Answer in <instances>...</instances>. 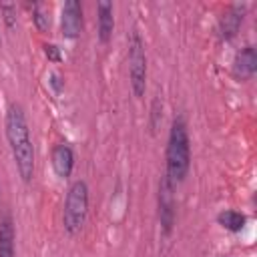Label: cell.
<instances>
[{
	"instance_id": "8992f818",
	"label": "cell",
	"mask_w": 257,
	"mask_h": 257,
	"mask_svg": "<svg viewBox=\"0 0 257 257\" xmlns=\"http://www.w3.org/2000/svg\"><path fill=\"white\" fill-rule=\"evenodd\" d=\"M60 30L62 36L74 40L82 32V6L76 0H66L60 12Z\"/></svg>"
},
{
	"instance_id": "5b68a950",
	"label": "cell",
	"mask_w": 257,
	"mask_h": 257,
	"mask_svg": "<svg viewBox=\"0 0 257 257\" xmlns=\"http://www.w3.org/2000/svg\"><path fill=\"white\" fill-rule=\"evenodd\" d=\"M157 207H159L161 231H163V235H171L173 225H175V185L167 175H163L159 181Z\"/></svg>"
},
{
	"instance_id": "7a4b0ae2",
	"label": "cell",
	"mask_w": 257,
	"mask_h": 257,
	"mask_svg": "<svg viewBox=\"0 0 257 257\" xmlns=\"http://www.w3.org/2000/svg\"><path fill=\"white\" fill-rule=\"evenodd\" d=\"M165 161H167L165 175L173 181V185L183 183L191 169V141H189V131L183 116H177L171 122Z\"/></svg>"
},
{
	"instance_id": "5bb4252c",
	"label": "cell",
	"mask_w": 257,
	"mask_h": 257,
	"mask_svg": "<svg viewBox=\"0 0 257 257\" xmlns=\"http://www.w3.org/2000/svg\"><path fill=\"white\" fill-rule=\"evenodd\" d=\"M0 10H2V18H4V22H6V26L8 28H12L14 24H16V18H14V12H16V8L12 6V4H0Z\"/></svg>"
},
{
	"instance_id": "277c9868",
	"label": "cell",
	"mask_w": 257,
	"mask_h": 257,
	"mask_svg": "<svg viewBox=\"0 0 257 257\" xmlns=\"http://www.w3.org/2000/svg\"><path fill=\"white\" fill-rule=\"evenodd\" d=\"M128 80L137 98L145 96L147 90V50L145 40L137 28L128 34Z\"/></svg>"
},
{
	"instance_id": "2e32d148",
	"label": "cell",
	"mask_w": 257,
	"mask_h": 257,
	"mask_svg": "<svg viewBox=\"0 0 257 257\" xmlns=\"http://www.w3.org/2000/svg\"><path fill=\"white\" fill-rule=\"evenodd\" d=\"M50 84H52L54 92H60L62 86H64V80H62V76H60L58 72H52V74H50Z\"/></svg>"
},
{
	"instance_id": "30bf717a",
	"label": "cell",
	"mask_w": 257,
	"mask_h": 257,
	"mask_svg": "<svg viewBox=\"0 0 257 257\" xmlns=\"http://www.w3.org/2000/svg\"><path fill=\"white\" fill-rule=\"evenodd\" d=\"M96 14H98V38L102 44H108L114 30V8L110 2L100 0L96 4Z\"/></svg>"
},
{
	"instance_id": "ba28073f",
	"label": "cell",
	"mask_w": 257,
	"mask_h": 257,
	"mask_svg": "<svg viewBox=\"0 0 257 257\" xmlns=\"http://www.w3.org/2000/svg\"><path fill=\"white\" fill-rule=\"evenodd\" d=\"M255 72H257V50H255V46L247 44V46H243V48L235 54V60H233V74H235L239 80H249V78H253Z\"/></svg>"
},
{
	"instance_id": "7c38bea8",
	"label": "cell",
	"mask_w": 257,
	"mask_h": 257,
	"mask_svg": "<svg viewBox=\"0 0 257 257\" xmlns=\"http://www.w3.org/2000/svg\"><path fill=\"white\" fill-rule=\"evenodd\" d=\"M217 223H219L223 229L231 231V233H239V231L245 227L247 217H245L241 211H235V209H225V211H221V213L217 215Z\"/></svg>"
},
{
	"instance_id": "6da1fadb",
	"label": "cell",
	"mask_w": 257,
	"mask_h": 257,
	"mask_svg": "<svg viewBox=\"0 0 257 257\" xmlns=\"http://www.w3.org/2000/svg\"><path fill=\"white\" fill-rule=\"evenodd\" d=\"M4 131L16 171L24 183H30L34 179V145L30 139V128L24 108L18 102H12L8 106L4 116Z\"/></svg>"
},
{
	"instance_id": "9c48e42d",
	"label": "cell",
	"mask_w": 257,
	"mask_h": 257,
	"mask_svg": "<svg viewBox=\"0 0 257 257\" xmlns=\"http://www.w3.org/2000/svg\"><path fill=\"white\" fill-rule=\"evenodd\" d=\"M52 169L56 173V177L60 179H68L72 175V169H74V151L60 143L52 149Z\"/></svg>"
},
{
	"instance_id": "8fae6325",
	"label": "cell",
	"mask_w": 257,
	"mask_h": 257,
	"mask_svg": "<svg viewBox=\"0 0 257 257\" xmlns=\"http://www.w3.org/2000/svg\"><path fill=\"white\" fill-rule=\"evenodd\" d=\"M14 223L10 215H2L0 217V257H14Z\"/></svg>"
},
{
	"instance_id": "52a82bcc",
	"label": "cell",
	"mask_w": 257,
	"mask_h": 257,
	"mask_svg": "<svg viewBox=\"0 0 257 257\" xmlns=\"http://www.w3.org/2000/svg\"><path fill=\"white\" fill-rule=\"evenodd\" d=\"M243 16H245V6H241V4H231V6L221 14V18H219V26H217L219 36H221L223 40L235 38L237 32H239V28H241V24H243Z\"/></svg>"
},
{
	"instance_id": "9a60e30c",
	"label": "cell",
	"mask_w": 257,
	"mask_h": 257,
	"mask_svg": "<svg viewBox=\"0 0 257 257\" xmlns=\"http://www.w3.org/2000/svg\"><path fill=\"white\" fill-rule=\"evenodd\" d=\"M42 48H44V54H46L48 60H52V62H58L60 60V48L56 44H44Z\"/></svg>"
},
{
	"instance_id": "4fadbf2b",
	"label": "cell",
	"mask_w": 257,
	"mask_h": 257,
	"mask_svg": "<svg viewBox=\"0 0 257 257\" xmlns=\"http://www.w3.org/2000/svg\"><path fill=\"white\" fill-rule=\"evenodd\" d=\"M32 20H34V24H36V28H38L40 32H46V30L50 28V16H48V12L44 10L42 4H34Z\"/></svg>"
},
{
	"instance_id": "3957f363",
	"label": "cell",
	"mask_w": 257,
	"mask_h": 257,
	"mask_svg": "<svg viewBox=\"0 0 257 257\" xmlns=\"http://www.w3.org/2000/svg\"><path fill=\"white\" fill-rule=\"evenodd\" d=\"M88 199L90 197H88L86 181L78 179L68 187L64 209H62V227L68 235H76L84 227L86 215H88Z\"/></svg>"
}]
</instances>
